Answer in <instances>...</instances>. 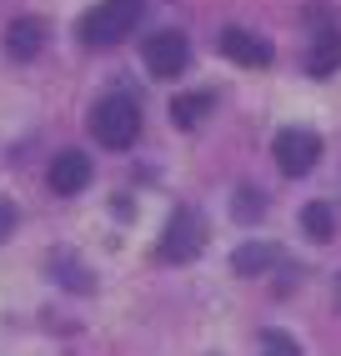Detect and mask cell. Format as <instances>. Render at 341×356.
<instances>
[{"label": "cell", "instance_id": "1", "mask_svg": "<svg viewBox=\"0 0 341 356\" xmlns=\"http://www.w3.org/2000/svg\"><path fill=\"white\" fill-rule=\"evenodd\" d=\"M141 15H145V6L141 0H101L86 20H81V45H90V51H101V45H120L136 26H141Z\"/></svg>", "mask_w": 341, "mask_h": 356}, {"label": "cell", "instance_id": "2", "mask_svg": "<svg viewBox=\"0 0 341 356\" xmlns=\"http://www.w3.org/2000/svg\"><path fill=\"white\" fill-rule=\"evenodd\" d=\"M90 136L101 140L106 151L136 146V136H141V106H136L131 96H106V101H95V111H90Z\"/></svg>", "mask_w": 341, "mask_h": 356}, {"label": "cell", "instance_id": "3", "mask_svg": "<svg viewBox=\"0 0 341 356\" xmlns=\"http://www.w3.org/2000/svg\"><path fill=\"white\" fill-rule=\"evenodd\" d=\"M201 246H206V221H201V211L181 206L176 216L166 221V231H161L156 261H161V266H186V261L201 256Z\"/></svg>", "mask_w": 341, "mask_h": 356}, {"label": "cell", "instance_id": "4", "mask_svg": "<svg viewBox=\"0 0 341 356\" xmlns=\"http://www.w3.org/2000/svg\"><path fill=\"white\" fill-rule=\"evenodd\" d=\"M186 65H191V40L181 31H161V35L145 40V70L156 81H176Z\"/></svg>", "mask_w": 341, "mask_h": 356}, {"label": "cell", "instance_id": "5", "mask_svg": "<svg viewBox=\"0 0 341 356\" xmlns=\"http://www.w3.org/2000/svg\"><path fill=\"white\" fill-rule=\"evenodd\" d=\"M316 161H322V140H316L311 131H281L276 136V165H281V176H306Z\"/></svg>", "mask_w": 341, "mask_h": 356}, {"label": "cell", "instance_id": "6", "mask_svg": "<svg viewBox=\"0 0 341 356\" xmlns=\"http://www.w3.org/2000/svg\"><path fill=\"white\" fill-rule=\"evenodd\" d=\"M311 26H316V40H311L306 70L311 76H331V70L341 65V31H336V20H326V10H316Z\"/></svg>", "mask_w": 341, "mask_h": 356}, {"label": "cell", "instance_id": "7", "mask_svg": "<svg viewBox=\"0 0 341 356\" xmlns=\"http://www.w3.org/2000/svg\"><path fill=\"white\" fill-rule=\"evenodd\" d=\"M51 191L56 196H76V191H86V181H90V161L81 156V151H61L56 161H51Z\"/></svg>", "mask_w": 341, "mask_h": 356}, {"label": "cell", "instance_id": "8", "mask_svg": "<svg viewBox=\"0 0 341 356\" xmlns=\"http://www.w3.org/2000/svg\"><path fill=\"white\" fill-rule=\"evenodd\" d=\"M221 51H226L236 65H256V70L271 65V40H261V35H251V31H226V35H221Z\"/></svg>", "mask_w": 341, "mask_h": 356}, {"label": "cell", "instance_id": "9", "mask_svg": "<svg viewBox=\"0 0 341 356\" xmlns=\"http://www.w3.org/2000/svg\"><path fill=\"white\" fill-rule=\"evenodd\" d=\"M40 45H45V26H40L35 15L10 20V31H6V51H10L15 60H35V56H40Z\"/></svg>", "mask_w": 341, "mask_h": 356}, {"label": "cell", "instance_id": "10", "mask_svg": "<svg viewBox=\"0 0 341 356\" xmlns=\"http://www.w3.org/2000/svg\"><path fill=\"white\" fill-rule=\"evenodd\" d=\"M276 246H266V241H246V246H236V256H231V266L241 271V276H256V271H266V266H276Z\"/></svg>", "mask_w": 341, "mask_h": 356}, {"label": "cell", "instance_id": "11", "mask_svg": "<svg viewBox=\"0 0 341 356\" xmlns=\"http://www.w3.org/2000/svg\"><path fill=\"white\" fill-rule=\"evenodd\" d=\"M301 231L311 236V241H331V236H336V211L326 201H311L301 211Z\"/></svg>", "mask_w": 341, "mask_h": 356}, {"label": "cell", "instance_id": "12", "mask_svg": "<svg viewBox=\"0 0 341 356\" xmlns=\"http://www.w3.org/2000/svg\"><path fill=\"white\" fill-rule=\"evenodd\" d=\"M211 106H216L211 90H191V96H176V106H170V121H176V126H196Z\"/></svg>", "mask_w": 341, "mask_h": 356}, {"label": "cell", "instance_id": "13", "mask_svg": "<svg viewBox=\"0 0 341 356\" xmlns=\"http://www.w3.org/2000/svg\"><path fill=\"white\" fill-rule=\"evenodd\" d=\"M51 276H61L70 291H90V276L76 266V256H70V251H51Z\"/></svg>", "mask_w": 341, "mask_h": 356}, {"label": "cell", "instance_id": "14", "mask_svg": "<svg viewBox=\"0 0 341 356\" xmlns=\"http://www.w3.org/2000/svg\"><path fill=\"white\" fill-rule=\"evenodd\" d=\"M261 211H266V196L256 191V186H241L236 201H231V216H236V221H256Z\"/></svg>", "mask_w": 341, "mask_h": 356}, {"label": "cell", "instance_id": "15", "mask_svg": "<svg viewBox=\"0 0 341 356\" xmlns=\"http://www.w3.org/2000/svg\"><path fill=\"white\" fill-rule=\"evenodd\" d=\"M256 341H261V356H301V341H296V337H286V331H276V326H271V331H261Z\"/></svg>", "mask_w": 341, "mask_h": 356}, {"label": "cell", "instance_id": "16", "mask_svg": "<svg viewBox=\"0 0 341 356\" xmlns=\"http://www.w3.org/2000/svg\"><path fill=\"white\" fill-rule=\"evenodd\" d=\"M15 221H20V211H15V201H0V241L15 231Z\"/></svg>", "mask_w": 341, "mask_h": 356}]
</instances>
